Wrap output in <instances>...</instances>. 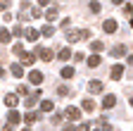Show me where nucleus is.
<instances>
[{
    "mask_svg": "<svg viewBox=\"0 0 133 131\" xmlns=\"http://www.w3.org/2000/svg\"><path fill=\"white\" fill-rule=\"evenodd\" d=\"M36 55H38L43 62H50V60H52V50H48V48H43V45L36 48Z\"/></svg>",
    "mask_w": 133,
    "mask_h": 131,
    "instance_id": "nucleus-1",
    "label": "nucleus"
},
{
    "mask_svg": "<svg viewBox=\"0 0 133 131\" xmlns=\"http://www.w3.org/2000/svg\"><path fill=\"white\" fill-rule=\"evenodd\" d=\"M29 81H31V84H33V86H41V84H43V74H41V72H36V69H33V72L29 74Z\"/></svg>",
    "mask_w": 133,
    "mask_h": 131,
    "instance_id": "nucleus-2",
    "label": "nucleus"
},
{
    "mask_svg": "<svg viewBox=\"0 0 133 131\" xmlns=\"http://www.w3.org/2000/svg\"><path fill=\"white\" fill-rule=\"evenodd\" d=\"M64 114H66L69 119H81V110H78V107H66Z\"/></svg>",
    "mask_w": 133,
    "mask_h": 131,
    "instance_id": "nucleus-3",
    "label": "nucleus"
},
{
    "mask_svg": "<svg viewBox=\"0 0 133 131\" xmlns=\"http://www.w3.org/2000/svg\"><path fill=\"white\" fill-rule=\"evenodd\" d=\"M109 53H112V57H124L126 55V45H114Z\"/></svg>",
    "mask_w": 133,
    "mask_h": 131,
    "instance_id": "nucleus-4",
    "label": "nucleus"
},
{
    "mask_svg": "<svg viewBox=\"0 0 133 131\" xmlns=\"http://www.w3.org/2000/svg\"><path fill=\"white\" fill-rule=\"evenodd\" d=\"M121 76H124V67H121V64H114V67H112V79L119 81Z\"/></svg>",
    "mask_w": 133,
    "mask_h": 131,
    "instance_id": "nucleus-5",
    "label": "nucleus"
},
{
    "mask_svg": "<svg viewBox=\"0 0 133 131\" xmlns=\"http://www.w3.org/2000/svg\"><path fill=\"white\" fill-rule=\"evenodd\" d=\"M88 91H90V93H100V91H102V81H97V79H93L90 84H88Z\"/></svg>",
    "mask_w": 133,
    "mask_h": 131,
    "instance_id": "nucleus-6",
    "label": "nucleus"
},
{
    "mask_svg": "<svg viewBox=\"0 0 133 131\" xmlns=\"http://www.w3.org/2000/svg\"><path fill=\"white\" fill-rule=\"evenodd\" d=\"M78 38H81V31H74V29L66 31V41H69V43H76Z\"/></svg>",
    "mask_w": 133,
    "mask_h": 131,
    "instance_id": "nucleus-7",
    "label": "nucleus"
},
{
    "mask_svg": "<svg viewBox=\"0 0 133 131\" xmlns=\"http://www.w3.org/2000/svg\"><path fill=\"white\" fill-rule=\"evenodd\" d=\"M10 72H12V76H17V79H22V76H24V67H22V64H12Z\"/></svg>",
    "mask_w": 133,
    "mask_h": 131,
    "instance_id": "nucleus-8",
    "label": "nucleus"
},
{
    "mask_svg": "<svg viewBox=\"0 0 133 131\" xmlns=\"http://www.w3.org/2000/svg\"><path fill=\"white\" fill-rule=\"evenodd\" d=\"M19 119H22V117H19V112H14V110H10V114H7V124H10V126H14L17 122H19Z\"/></svg>",
    "mask_w": 133,
    "mask_h": 131,
    "instance_id": "nucleus-9",
    "label": "nucleus"
},
{
    "mask_svg": "<svg viewBox=\"0 0 133 131\" xmlns=\"http://www.w3.org/2000/svg\"><path fill=\"white\" fill-rule=\"evenodd\" d=\"M17 103H19V100H17L14 93H7V95H5V105H7V107H17Z\"/></svg>",
    "mask_w": 133,
    "mask_h": 131,
    "instance_id": "nucleus-10",
    "label": "nucleus"
},
{
    "mask_svg": "<svg viewBox=\"0 0 133 131\" xmlns=\"http://www.w3.org/2000/svg\"><path fill=\"white\" fill-rule=\"evenodd\" d=\"M116 105V95H105V100H102V107H114Z\"/></svg>",
    "mask_w": 133,
    "mask_h": 131,
    "instance_id": "nucleus-11",
    "label": "nucleus"
},
{
    "mask_svg": "<svg viewBox=\"0 0 133 131\" xmlns=\"http://www.w3.org/2000/svg\"><path fill=\"white\" fill-rule=\"evenodd\" d=\"M102 29L107 31V34H114V31H116V22H114V19H107V22L102 24Z\"/></svg>",
    "mask_w": 133,
    "mask_h": 131,
    "instance_id": "nucleus-12",
    "label": "nucleus"
},
{
    "mask_svg": "<svg viewBox=\"0 0 133 131\" xmlns=\"http://www.w3.org/2000/svg\"><path fill=\"white\" fill-rule=\"evenodd\" d=\"M33 62H36L33 53H22V64H33Z\"/></svg>",
    "mask_w": 133,
    "mask_h": 131,
    "instance_id": "nucleus-13",
    "label": "nucleus"
},
{
    "mask_svg": "<svg viewBox=\"0 0 133 131\" xmlns=\"http://www.w3.org/2000/svg\"><path fill=\"white\" fill-rule=\"evenodd\" d=\"M24 36L33 43V41H38V31H36V29H24Z\"/></svg>",
    "mask_w": 133,
    "mask_h": 131,
    "instance_id": "nucleus-14",
    "label": "nucleus"
},
{
    "mask_svg": "<svg viewBox=\"0 0 133 131\" xmlns=\"http://www.w3.org/2000/svg\"><path fill=\"white\" fill-rule=\"evenodd\" d=\"M38 119H41V114H38V112H26V117H24V122H26V124L38 122Z\"/></svg>",
    "mask_w": 133,
    "mask_h": 131,
    "instance_id": "nucleus-15",
    "label": "nucleus"
},
{
    "mask_svg": "<svg viewBox=\"0 0 133 131\" xmlns=\"http://www.w3.org/2000/svg\"><path fill=\"white\" fill-rule=\"evenodd\" d=\"M36 100H38V93H36V95H26V100H24L26 112H29V107H33V105H36Z\"/></svg>",
    "mask_w": 133,
    "mask_h": 131,
    "instance_id": "nucleus-16",
    "label": "nucleus"
},
{
    "mask_svg": "<svg viewBox=\"0 0 133 131\" xmlns=\"http://www.w3.org/2000/svg\"><path fill=\"white\" fill-rule=\"evenodd\" d=\"M62 62H66V60H69L71 57V50H69V48H62V50H59V55H57Z\"/></svg>",
    "mask_w": 133,
    "mask_h": 131,
    "instance_id": "nucleus-17",
    "label": "nucleus"
},
{
    "mask_svg": "<svg viewBox=\"0 0 133 131\" xmlns=\"http://www.w3.org/2000/svg\"><path fill=\"white\" fill-rule=\"evenodd\" d=\"M90 48H93V53L97 55V53H100V50L105 48V43H102V41H93V43H90Z\"/></svg>",
    "mask_w": 133,
    "mask_h": 131,
    "instance_id": "nucleus-18",
    "label": "nucleus"
},
{
    "mask_svg": "<svg viewBox=\"0 0 133 131\" xmlns=\"http://www.w3.org/2000/svg\"><path fill=\"white\" fill-rule=\"evenodd\" d=\"M52 107H55L52 100H43V103H41V110H43V112H52Z\"/></svg>",
    "mask_w": 133,
    "mask_h": 131,
    "instance_id": "nucleus-19",
    "label": "nucleus"
},
{
    "mask_svg": "<svg viewBox=\"0 0 133 131\" xmlns=\"http://www.w3.org/2000/svg\"><path fill=\"white\" fill-rule=\"evenodd\" d=\"M97 64H100V55H90V57H88V67H93V69H95Z\"/></svg>",
    "mask_w": 133,
    "mask_h": 131,
    "instance_id": "nucleus-20",
    "label": "nucleus"
},
{
    "mask_svg": "<svg viewBox=\"0 0 133 131\" xmlns=\"http://www.w3.org/2000/svg\"><path fill=\"white\" fill-rule=\"evenodd\" d=\"M81 107L86 110V112H93V110H95V103H93V100H83V103H81Z\"/></svg>",
    "mask_w": 133,
    "mask_h": 131,
    "instance_id": "nucleus-21",
    "label": "nucleus"
},
{
    "mask_svg": "<svg viewBox=\"0 0 133 131\" xmlns=\"http://www.w3.org/2000/svg\"><path fill=\"white\" fill-rule=\"evenodd\" d=\"M0 43H10V31L7 29H0Z\"/></svg>",
    "mask_w": 133,
    "mask_h": 131,
    "instance_id": "nucleus-22",
    "label": "nucleus"
},
{
    "mask_svg": "<svg viewBox=\"0 0 133 131\" xmlns=\"http://www.w3.org/2000/svg\"><path fill=\"white\" fill-rule=\"evenodd\" d=\"M62 76H64V79H71V76H74V67H64V69H62Z\"/></svg>",
    "mask_w": 133,
    "mask_h": 131,
    "instance_id": "nucleus-23",
    "label": "nucleus"
},
{
    "mask_svg": "<svg viewBox=\"0 0 133 131\" xmlns=\"http://www.w3.org/2000/svg\"><path fill=\"white\" fill-rule=\"evenodd\" d=\"M45 17H48V22H52V19L57 17V7H52V10H48V12H45Z\"/></svg>",
    "mask_w": 133,
    "mask_h": 131,
    "instance_id": "nucleus-24",
    "label": "nucleus"
},
{
    "mask_svg": "<svg viewBox=\"0 0 133 131\" xmlns=\"http://www.w3.org/2000/svg\"><path fill=\"white\" fill-rule=\"evenodd\" d=\"M52 34H55V26H48V24H45V26H43V36H48V38H50Z\"/></svg>",
    "mask_w": 133,
    "mask_h": 131,
    "instance_id": "nucleus-25",
    "label": "nucleus"
},
{
    "mask_svg": "<svg viewBox=\"0 0 133 131\" xmlns=\"http://www.w3.org/2000/svg\"><path fill=\"white\" fill-rule=\"evenodd\" d=\"M88 5H90V12H100V3L93 0V3H88Z\"/></svg>",
    "mask_w": 133,
    "mask_h": 131,
    "instance_id": "nucleus-26",
    "label": "nucleus"
},
{
    "mask_svg": "<svg viewBox=\"0 0 133 131\" xmlns=\"http://www.w3.org/2000/svg\"><path fill=\"white\" fill-rule=\"evenodd\" d=\"M57 93H59V95H66V93H69V88H66V86H59Z\"/></svg>",
    "mask_w": 133,
    "mask_h": 131,
    "instance_id": "nucleus-27",
    "label": "nucleus"
},
{
    "mask_svg": "<svg viewBox=\"0 0 133 131\" xmlns=\"http://www.w3.org/2000/svg\"><path fill=\"white\" fill-rule=\"evenodd\" d=\"M14 53H17V55H22V53H24V48H22V43H17V45H14Z\"/></svg>",
    "mask_w": 133,
    "mask_h": 131,
    "instance_id": "nucleus-28",
    "label": "nucleus"
},
{
    "mask_svg": "<svg viewBox=\"0 0 133 131\" xmlns=\"http://www.w3.org/2000/svg\"><path fill=\"white\" fill-rule=\"evenodd\" d=\"M7 7H10V3H5V0H0V12H5Z\"/></svg>",
    "mask_w": 133,
    "mask_h": 131,
    "instance_id": "nucleus-29",
    "label": "nucleus"
},
{
    "mask_svg": "<svg viewBox=\"0 0 133 131\" xmlns=\"http://www.w3.org/2000/svg\"><path fill=\"white\" fill-rule=\"evenodd\" d=\"M76 131H88V124H78V126H76Z\"/></svg>",
    "mask_w": 133,
    "mask_h": 131,
    "instance_id": "nucleus-30",
    "label": "nucleus"
},
{
    "mask_svg": "<svg viewBox=\"0 0 133 131\" xmlns=\"http://www.w3.org/2000/svg\"><path fill=\"white\" fill-rule=\"evenodd\" d=\"M62 131H74V126H71V124H64V126H62Z\"/></svg>",
    "mask_w": 133,
    "mask_h": 131,
    "instance_id": "nucleus-31",
    "label": "nucleus"
},
{
    "mask_svg": "<svg viewBox=\"0 0 133 131\" xmlns=\"http://www.w3.org/2000/svg\"><path fill=\"white\" fill-rule=\"evenodd\" d=\"M0 76H5V69H3V67H0Z\"/></svg>",
    "mask_w": 133,
    "mask_h": 131,
    "instance_id": "nucleus-32",
    "label": "nucleus"
},
{
    "mask_svg": "<svg viewBox=\"0 0 133 131\" xmlns=\"http://www.w3.org/2000/svg\"><path fill=\"white\" fill-rule=\"evenodd\" d=\"M131 105H133V98H131Z\"/></svg>",
    "mask_w": 133,
    "mask_h": 131,
    "instance_id": "nucleus-33",
    "label": "nucleus"
},
{
    "mask_svg": "<svg viewBox=\"0 0 133 131\" xmlns=\"http://www.w3.org/2000/svg\"><path fill=\"white\" fill-rule=\"evenodd\" d=\"M95 131H102V129H95Z\"/></svg>",
    "mask_w": 133,
    "mask_h": 131,
    "instance_id": "nucleus-34",
    "label": "nucleus"
},
{
    "mask_svg": "<svg viewBox=\"0 0 133 131\" xmlns=\"http://www.w3.org/2000/svg\"><path fill=\"white\" fill-rule=\"evenodd\" d=\"M131 24H133V22H131Z\"/></svg>",
    "mask_w": 133,
    "mask_h": 131,
    "instance_id": "nucleus-35",
    "label": "nucleus"
}]
</instances>
